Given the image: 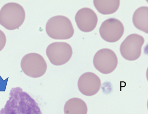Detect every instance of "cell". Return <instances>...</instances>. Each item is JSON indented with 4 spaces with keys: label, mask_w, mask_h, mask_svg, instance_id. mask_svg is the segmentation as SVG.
I'll return each instance as SVG.
<instances>
[{
    "label": "cell",
    "mask_w": 149,
    "mask_h": 114,
    "mask_svg": "<svg viewBox=\"0 0 149 114\" xmlns=\"http://www.w3.org/2000/svg\"><path fill=\"white\" fill-rule=\"evenodd\" d=\"M9 95L0 114H42L37 102L20 87L11 89Z\"/></svg>",
    "instance_id": "1"
},
{
    "label": "cell",
    "mask_w": 149,
    "mask_h": 114,
    "mask_svg": "<svg viewBox=\"0 0 149 114\" xmlns=\"http://www.w3.org/2000/svg\"><path fill=\"white\" fill-rule=\"evenodd\" d=\"M26 12L23 7L16 3H9L0 10V24L9 30L19 28L24 22Z\"/></svg>",
    "instance_id": "2"
},
{
    "label": "cell",
    "mask_w": 149,
    "mask_h": 114,
    "mask_svg": "<svg viewBox=\"0 0 149 114\" xmlns=\"http://www.w3.org/2000/svg\"><path fill=\"white\" fill-rule=\"evenodd\" d=\"M46 31L54 40H69L72 37L74 30L71 20L63 15L50 18L46 25Z\"/></svg>",
    "instance_id": "3"
},
{
    "label": "cell",
    "mask_w": 149,
    "mask_h": 114,
    "mask_svg": "<svg viewBox=\"0 0 149 114\" xmlns=\"http://www.w3.org/2000/svg\"><path fill=\"white\" fill-rule=\"evenodd\" d=\"M21 68L26 75L38 78L45 74L47 70V64L41 55L30 53L23 57L21 61Z\"/></svg>",
    "instance_id": "4"
},
{
    "label": "cell",
    "mask_w": 149,
    "mask_h": 114,
    "mask_svg": "<svg viewBox=\"0 0 149 114\" xmlns=\"http://www.w3.org/2000/svg\"><path fill=\"white\" fill-rule=\"evenodd\" d=\"M72 49L69 44L57 42L51 43L46 49V55L53 65L61 66L69 61L72 55Z\"/></svg>",
    "instance_id": "5"
},
{
    "label": "cell",
    "mask_w": 149,
    "mask_h": 114,
    "mask_svg": "<svg viewBox=\"0 0 149 114\" xmlns=\"http://www.w3.org/2000/svg\"><path fill=\"white\" fill-rule=\"evenodd\" d=\"M144 38L142 35L132 34L128 35L122 42L120 47L121 54L125 60L134 61L141 55Z\"/></svg>",
    "instance_id": "6"
},
{
    "label": "cell",
    "mask_w": 149,
    "mask_h": 114,
    "mask_svg": "<svg viewBox=\"0 0 149 114\" xmlns=\"http://www.w3.org/2000/svg\"><path fill=\"white\" fill-rule=\"evenodd\" d=\"M95 68L101 73L108 74L112 72L117 68L118 59L113 50L103 49L98 50L93 58Z\"/></svg>",
    "instance_id": "7"
},
{
    "label": "cell",
    "mask_w": 149,
    "mask_h": 114,
    "mask_svg": "<svg viewBox=\"0 0 149 114\" xmlns=\"http://www.w3.org/2000/svg\"><path fill=\"white\" fill-rule=\"evenodd\" d=\"M99 32L103 40L109 43H114L122 38L124 32V27L120 21L112 18L102 23Z\"/></svg>",
    "instance_id": "8"
},
{
    "label": "cell",
    "mask_w": 149,
    "mask_h": 114,
    "mask_svg": "<svg viewBox=\"0 0 149 114\" xmlns=\"http://www.w3.org/2000/svg\"><path fill=\"white\" fill-rule=\"evenodd\" d=\"M101 81L95 73L87 72L80 76L78 81V87L84 95L91 97L96 95L100 89Z\"/></svg>",
    "instance_id": "9"
},
{
    "label": "cell",
    "mask_w": 149,
    "mask_h": 114,
    "mask_svg": "<svg viewBox=\"0 0 149 114\" xmlns=\"http://www.w3.org/2000/svg\"><path fill=\"white\" fill-rule=\"evenodd\" d=\"M75 20L77 27L81 31L90 32L93 31L97 26L98 17L92 9L83 8L77 12Z\"/></svg>",
    "instance_id": "10"
},
{
    "label": "cell",
    "mask_w": 149,
    "mask_h": 114,
    "mask_svg": "<svg viewBox=\"0 0 149 114\" xmlns=\"http://www.w3.org/2000/svg\"><path fill=\"white\" fill-rule=\"evenodd\" d=\"M132 22L136 28L148 33V7L142 6L137 9L133 14Z\"/></svg>",
    "instance_id": "11"
},
{
    "label": "cell",
    "mask_w": 149,
    "mask_h": 114,
    "mask_svg": "<svg viewBox=\"0 0 149 114\" xmlns=\"http://www.w3.org/2000/svg\"><path fill=\"white\" fill-rule=\"evenodd\" d=\"M88 108L84 101L79 98H72L67 101L64 107V114H87Z\"/></svg>",
    "instance_id": "12"
},
{
    "label": "cell",
    "mask_w": 149,
    "mask_h": 114,
    "mask_svg": "<svg viewBox=\"0 0 149 114\" xmlns=\"http://www.w3.org/2000/svg\"><path fill=\"white\" fill-rule=\"evenodd\" d=\"M93 3L98 12L107 15L114 14L118 9L120 1L119 0H95Z\"/></svg>",
    "instance_id": "13"
},
{
    "label": "cell",
    "mask_w": 149,
    "mask_h": 114,
    "mask_svg": "<svg viewBox=\"0 0 149 114\" xmlns=\"http://www.w3.org/2000/svg\"><path fill=\"white\" fill-rule=\"evenodd\" d=\"M6 43V37L3 32L0 30V51H1Z\"/></svg>",
    "instance_id": "14"
}]
</instances>
